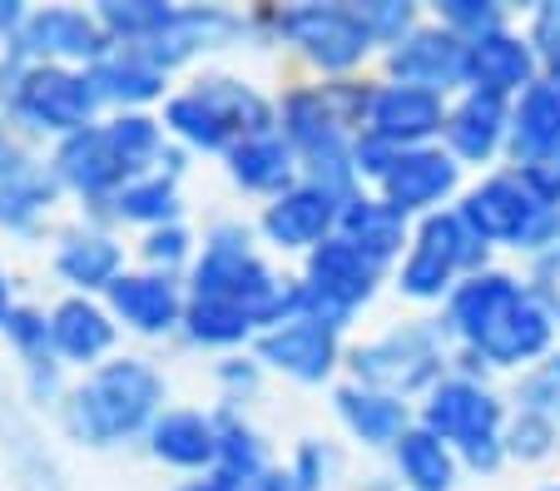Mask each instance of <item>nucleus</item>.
I'll use <instances>...</instances> for the list:
<instances>
[{
    "mask_svg": "<svg viewBox=\"0 0 560 491\" xmlns=\"http://www.w3.org/2000/svg\"><path fill=\"white\" fill-rule=\"evenodd\" d=\"M55 194H60L55 169L35 164L31 154L15 150V144L0 150V224L5 229H31L35 219L55 203Z\"/></svg>",
    "mask_w": 560,
    "mask_h": 491,
    "instance_id": "nucleus-20",
    "label": "nucleus"
},
{
    "mask_svg": "<svg viewBox=\"0 0 560 491\" xmlns=\"http://www.w3.org/2000/svg\"><path fill=\"white\" fill-rule=\"evenodd\" d=\"M332 467H338V457H332L323 442H303V447H298V461H293V477L303 491H323L332 477Z\"/></svg>",
    "mask_w": 560,
    "mask_h": 491,
    "instance_id": "nucleus-47",
    "label": "nucleus"
},
{
    "mask_svg": "<svg viewBox=\"0 0 560 491\" xmlns=\"http://www.w3.org/2000/svg\"><path fill=\"white\" fill-rule=\"evenodd\" d=\"M179 491H238V487H229V481H189V487H179Z\"/></svg>",
    "mask_w": 560,
    "mask_h": 491,
    "instance_id": "nucleus-58",
    "label": "nucleus"
},
{
    "mask_svg": "<svg viewBox=\"0 0 560 491\" xmlns=\"http://www.w3.org/2000/svg\"><path fill=\"white\" fill-rule=\"evenodd\" d=\"M462 461L466 467H476V471H491L501 457H506V437L501 432H491V437H471V442H462Z\"/></svg>",
    "mask_w": 560,
    "mask_h": 491,
    "instance_id": "nucleus-51",
    "label": "nucleus"
},
{
    "mask_svg": "<svg viewBox=\"0 0 560 491\" xmlns=\"http://www.w3.org/2000/svg\"><path fill=\"white\" fill-rule=\"evenodd\" d=\"M338 234L352 238V244L362 248V254L372 258V264H387L397 248H402L407 238V214H397L387 199H368V194H352L348 203H342V219H338Z\"/></svg>",
    "mask_w": 560,
    "mask_h": 491,
    "instance_id": "nucleus-26",
    "label": "nucleus"
},
{
    "mask_svg": "<svg viewBox=\"0 0 560 491\" xmlns=\"http://www.w3.org/2000/svg\"><path fill=\"white\" fill-rule=\"evenodd\" d=\"M511 135V109L501 95L487 90H466V100L456 109H446V139L462 160L481 164L501 150V139Z\"/></svg>",
    "mask_w": 560,
    "mask_h": 491,
    "instance_id": "nucleus-23",
    "label": "nucleus"
},
{
    "mask_svg": "<svg viewBox=\"0 0 560 491\" xmlns=\"http://www.w3.org/2000/svg\"><path fill=\"white\" fill-rule=\"evenodd\" d=\"M521 179L530 184V194H536L540 203H550V209H560V150H550L546 160L526 164V169H521Z\"/></svg>",
    "mask_w": 560,
    "mask_h": 491,
    "instance_id": "nucleus-50",
    "label": "nucleus"
},
{
    "mask_svg": "<svg viewBox=\"0 0 560 491\" xmlns=\"http://www.w3.org/2000/svg\"><path fill=\"white\" fill-rule=\"evenodd\" d=\"M536 283H540V303L550 313H560V248L536 258Z\"/></svg>",
    "mask_w": 560,
    "mask_h": 491,
    "instance_id": "nucleus-52",
    "label": "nucleus"
},
{
    "mask_svg": "<svg viewBox=\"0 0 560 491\" xmlns=\"http://www.w3.org/2000/svg\"><path fill=\"white\" fill-rule=\"evenodd\" d=\"M109 139H115V150L125 154L135 169H144L149 160H159L164 154V129H159V119H149V115H119V119H109Z\"/></svg>",
    "mask_w": 560,
    "mask_h": 491,
    "instance_id": "nucleus-42",
    "label": "nucleus"
},
{
    "mask_svg": "<svg viewBox=\"0 0 560 491\" xmlns=\"http://www.w3.org/2000/svg\"><path fill=\"white\" fill-rule=\"evenodd\" d=\"M184 328H189L194 342H209V348H233V342H244L248 332L258 328V313L233 308V303L194 299L189 308H184Z\"/></svg>",
    "mask_w": 560,
    "mask_h": 491,
    "instance_id": "nucleus-37",
    "label": "nucleus"
},
{
    "mask_svg": "<svg viewBox=\"0 0 560 491\" xmlns=\"http://www.w3.org/2000/svg\"><path fill=\"white\" fill-rule=\"evenodd\" d=\"M219 377L229 387H244V393H254V387H258V367L254 363H238V358H233V363H223Z\"/></svg>",
    "mask_w": 560,
    "mask_h": 491,
    "instance_id": "nucleus-54",
    "label": "nucleus"
},
{
    "mask_svg": "<svg viewBox=\"0 0 560 491\" xmlns=\"http://www.w3.org/2000/svg\"><path fill=\"white\" fill-rule=\"evenodd\" d=\"M362 21V31L372 35V40H392V45H402L407 35L417 31V15L412 5H402V0H372V5H352Z\"/></svg>",
    "mask_w": 560,
    "mask_h": 491,
    "instance_id": "nucleus-44",
    "label": "nucleus"
},
{
    "mask_svg": "<svg viewBox=\"0 0 560 491\" xmlns=\"http://www.w3.org/2000/svg\"><path fill=\"white\" fill-rule=\"evenodd\" d=\"M546 491H560V487H546Z\"/></svg>",
    "mask_w": 560,
    "mask_h": 491,
    "instance_id": "nucleus-60",
    "label": "nucleus"
},
{
    "mask_svg": "<svg viewBox=\"0 0 560 491\" xmlns=\"http://www.w3.org/2000/svg\"><path fill=\"white\" fill-rule=\"evenodd\" d=\"M293 144L278 135H258V139H238L229 150V174L233 184H244L254 194H288L293 189Z\"/></svg>",
    "mask_w": 560,
    "mask_h": 491,
    "instance_id": "nucleus-28",
    "label": "nucleus"
},
{
    "mask_svg": "<svg viewBox=\"0 0 560 491\" xmlns=\"http://www.w3.org/2000/svg\"><path fill=\"white\" fill-rule=\"evenodd\" d=\"M85 80L100 105H105V100H115V105H144V100H154L159 90H164V70H159L154 60H144L135 45L109 50L105 60H95L85 70Z\"/></svg>",
    "mask_w": 560,
    "mask_h": 491,
    "instance_id": "nucleus-25",
    "label": "nucleus"
},
{
    "mask_svg": "<svg viewBox=\"0 0 560 491\" xmlns=\"http://www.w3.org/2000/svg\"><path fill=\"white\" fill-rule=\"evenodd\" d=\"M338 328L313 318V313H298L278 328H264V338H258V358L278 373L298 377V383H323L338 367Z\"/></svg>",
    "mask_w": 560,
    "mask_h": 491,
    "instance_id": "nucleus-9",
    "label": "nucleus"
},
{
    "mask_svg": "<svg viewBox=\"0 0 560 491\" xmlns=\"http://www.w3.org/2000/svg\"><path fill=\"white\" fill-rule=\"evenodd\" d=\"M95 90H90L85 75H74L65 65H25L21 80H15L11 95V115L31 129H45V135H80V129L95 125Z\"/></svg>",
    "mask_w": 560,
    "mask_h": 491,
    "instance_id": "nucleus-5",
    "label": "nucleus"
},
{
    "mask_svg": "<svg viewBox=\"0 0 560 491\" xmlns=\"http://www.w3.org/2000/svg\"><path fill=\"white\" fill-rule=\"evenodd\" d=\"M352 373L358 387L387 397H407V393H432L442 383V323H407L392 328L382 338L352 348Z\"/></svg>",
    "mask_w": 560,
    "mask_h": 491,
    "instance_id": "nucleus-2",
    "label": "nucleus"
},
{
    "mask_svg": "<svg viewBox=\"0 0 560 491\" xmlns=\"http://www.w3.org/2000/svg\"><path fill=\"white\" fill-rule=\"evenodd\" d=\"M387 65H392V75H397V85L442 95L452 85H466V40L456 31H446V25H436V31L422 25L402 45H392Z\"/></svg>",
    "mask_w": 560,
    "mask_h": 491,
    "instance_id": "nucleus-11",
    "label": "nucleus"
},
{
    "mask_svg": "<svg viewBox=\"0 0 560 491\" xmlns=\"http://www.w3.org/2000/svg\"><path fill=\"white\" fill-rule=\"evenodd\" d=\"M50 342H55V353L70 358V363H95L100 353H109V342H115V323L90 299H65L50 313Z\"/></svg>",
    "mask_w": 560,
    "mask_h": 491,
    "instance_id": "nucleus-27",
    "label": "nucleus"
},
{
    "mask_svg": "<svg viewBox=\"0 0 560 491\" xmlns=\"http://www.w3.org/2000/svg\"><path fill=\"white\" fill-rule=\"evenodd\" d=\"M442 21H446V31H456L462 40H476V35L501 31V5H491V0H446Z\"/></svg>",
    "mask_w": 560,
    "mask_h": 491,
    "instance_id": "nucleus-46",
    "label": "nucleus"
},
{
    "mask_svg": "<svg viewBox=\"0 0 560 491\" xmlns=\"http://www.w3.org/2000/svg\"><path fill=\"white\" fill-rule=\"evenodd\" d=\"M115 214L129 219V224H174L179 219V189H174V179H164V174H149V179H135L125 184V189L115 194Z\"/></svg>",
    "mask_w": 560,
    "mask_h": 491,
    "instance_id": "nucleus-36",
    "label": "nucleus"
},
{
    "mask_svg": "<svg viewBox=\"0 0 560 491\" xmlns=\"http://www.w3.org/2000/svg\"><path fill=\"white\" fill-rule=\"evenodd\" d=\"M184 254H189V234H184L179 224H164L144 238V258L154 268H164V273H170L174 264H184Z\"/></svg>",
    "mask_w": 560,
    "mask_h": 491,
    "instance_id": "nucleus-49",
    "label": "nucleus"
},
{
    "mask_svg": "<svg viewBox=\"0 0 560 491\" xmlns=\"http://www.w3.org/2000/svg\"><path fill=\"white\" fill-rule=\"evenodd\" d=\"M273 25L323 70H352L372 45L352 5H293V11H278Z\"/></svg>",
    "mask_w": 560,
    "mask_h": 491,
    "instance_id": "nucleus-6",
    "label": "nucleus"
},
{
    "mask_svg": "<svg viewBox=\"0 0 560 491\" xmlns=\"http://www.w3.org/2000/svg\"><path fill=\"white\" fill-rule=\"evenodd\" d=\"M377 273L382 268L372 264L352 238H342V234L323 238V244L307 254V283H303L307 313L323 318V323H332V328H342V323L372 299Z\"/></svg>",
    "mask_w": 560,
    "mask_h": 491,
    "instance_id": "nucleus-4",
    "label": "nucleus"
},
{
    "mask_svg": "<svg viewBox=\"0 0 560 491\" xmlns=\"http://www.w3.org/2000/svg\"><path fill=\"white\" fill-rule=\"evenodd\" d=\"M422 428L442 442H471V437H491L501 432V402L487 393V387H476L471 377H446V383L432 387L422 407Z\"/></svg>",
    "mask_w": 560,
    "mask_h": 491,
    "instance_id": "nucleus-12",
    "label": "nucleus"
},
{
    "mask_svg": "<svg viewBox=\"0 0 560 491\" xmlns=\"http://www.w3.org/2000/svg\"><path fill=\"white\" fill-rule=\"evenodd\" d=\"M11 283H5V273H0V328H5V318H11Z\"/></svg>",
    "mask_w": 560,
    "mask_h": 491,
    "instance_id": "nucleus-57",
    "label": "nucleus"
},
{
    "mask_svg": "<svg viewBox=\"0 0 560 491\" xmlns=\"http://www.w3.org/2000/svg\"><path fill=\"white\" fill-rule=\"evenodd\" d=\"M5 338L15 342V353L25 358V363H40V358H50V318L35 308H11V318H5Z\"/></svg>",
    "mask_w": 560,
    "mask_h": 491,
    "instance_id": "nucleus-45",
    "label": "nucleus"
},
{
    "mask_svg": "<svg viewBox=\"0 0 560 491\" xmlns=\"http://www.w3.org/2000/svg\"><path fill=\"white\" fill-rule=\"evenodd\" d=\"M55 179L70 184V189L90 194V199H115L125 184H135V164L115 150V139H109L105 125H90L80 135L60 139V150H55Z\"/></svg>",
    "mask_w": 560,
    "mask_h": 491,
    "instance_id": "nucleus-10",
    "label": "nucleus"
},
{
    "mask_svg": "<svg viewBox=\"0 0 560 491\" xmlns=\"http://www.w3.org/2000/svg\"><path fill=\"white\" fill-rule=\"evenodd\" d=\"M546 209H550V203H540L536 194H530V184L521 179V174H497V179L476 184L456 214L471 224L476 238L521 248V238L530 234V224H536Z\"/></svg>",
    "mask_w": 560,
    "mask_h": 491,
    "instance_id": "nucleus-8",
    "label": "nucleus"
},
{
    "mask_svg": "<svg viewBox=\"0 0 560 491\" xmlns=\"http://www.w3.org/2000/svg\"><path fill=\"white\" fill-rule=\"evenodd\" d=\"M338 412L352 428V437L372 442V447H397V437L407 432V402L387 393H372V387H342L338 393Z\"/></svg>",
    "mask_w": 560,
    "mask_h": 491,
    "instance_id": "nucleus-30",
    "label": "nucleus"
},
{
    "mask_svg": "<svg viewBox=\"0 0 560 491\" xmlns=\"http://www.w3.org/2000/svg\"><path fill=\"white\" fill-rule=\"evenodd\" d=\"M213 422H219V471L213 477L238 491H254L268 477V452L258 442V432L248 422H238L233 412H219Z\"/></svg>",
    "mask_w": 560,
    "mask_h": 491,
    "instance_id": "nucleus-33",
    "label": "nucleus"
},
{
    "mask_svg": "<svg viewBox=\"0 0 560 491\" xmlns=\"http://www.w3.org/2000/svg\"><path fill=\"white\" fill-rule=\"evenodd\" d=\"M278 289L283 283L273 278V268L248 248V229H238V224L213 229L209 244H203V258L194 264V299L248 308V313H258V328H264V313L278 299Z\"/></svg>",
    "mask_w": 560,
    "mask_h": 491,
    "instance_id": "nucleus-3",
    "label": "nucleus"
},
{
    "mask_svg": "<svg viewBox=\"0 0 560 491\" xmlns=\"http://www.w3.org/2000/svg\"><path fill=\"white\" fill-rule=\"evenodd\" d=\"M466 85L487 90V95H501V100H506L511 90L526 95V90L536 85V50H530V40L511 35L506 25L466 40Z\"/></svg>",
    "mask_w": 560,
    "mask_h": 491,
    "instance_id": "nucleus-16",
    "label": "nucleus"
},
{
    "mask_svg": "<svg viewBox=\"0 0 560 491\" xmlns=\"http://www.w3.org/2000/svg\"><path fill=\"white\" fill-rule=\"evenodd\" d=\"M338 135H342V125H338V115H332L323 90H293V95L283 100V139L298 154L323 150V144Z\"/></svg>",
    "mask_w": 560,
    "mask_h": 491,
    "instance_id": "nucleus-34",
    "label": "nucleus"
},
{
    "mask_svg": "<svg viewBox=\"0 0 560 491\" xmlns=\"http://www.w3.org/2000/svg\"><path fill=\"white\" fill-rule=\"evenodd\" d=\"M25 377H31L35 402H50V397L60 393V367H55V358H40V363H25Z\"/></svg>",
    "mask_w": 560,
    "mask_h": 491,
    "instance_id": "nucleus-53",
    "label": "nucleus"
},
{
    "mask_svg": "<svg viewBox=\"0 0 560 491\" xmlns=\"http://www.w3.org/2000/svg\"><path fill=\"white\" fill-rule=\"evenodd\" d=\"M501 437H506V452H511V457H521V461H540V457H550V452H556L560 428H556V422H546V417L516 412V417H511V428L501 432Z\"/></svg>",
    "mask_w": 560,
    "mask_h": 491,
    "instance_id": "nucleus-43",
    "label": "nucleus"
},
{
    "mask_svg": "<svg viewBox=\"0 0 560 491\" xmlns=\"http://www.w3.org/2000/svg\"><path fill=\"white\" fill-rule=\"evenodd\" d=\"M164 125H170L184 144H194V150H233V144H238V139H233V129L199 100V90L174 95L170 109H164Z\"/></svg>",
    "mask_w": 560,
    "mask_h": 491,
    "instance_id": "nucleus-38",
    "label": "nucleus"
},
{
    "mask_svg": "<svg viewBox=\"0 0 560 491\" xmlns=\"http://www.w3.org/2000/svg\"><path fill=\"white\" fill-rule=\"evenodd\" d=\"M21 25H25L21 5H15V0H0V35H5V31H21Z\"/></svg>",
    "mask_w": 560,
    "mask_h": 491,
    "instance_id": "nucleus-56",
    "label": "nucleus"
},
{
    "mask_svg": "<svg viewBox=\"0 0 560 491\" xmlns=\"http://www.w3.org/2000/svg\"><path fill=\"white\" fill-rule=\"evenodd\" d=\"M392 452H397V471L407 477L412 491H452L456 457L442 437H432L427 428H407Z\"/></svg>",
    "mask_w": 560,
    "mask_h": 491,
    "instance_id": "nucleus-32",
    "label": "nucleus"
},
{
    "mask_svg": "<svg viewBox=\"0 0 560 491\" xmlns=\"http://www.w3.org/2000/svg\"><path fill=\"white\" fill-rule=\"evenodd\" d=\"M159 402H164V377L144 358H115V363L95 367L80 387H70L65 428H70L74 442L115 447V442L154 428Z\"/></svg>",
    "mask_w": 560,
    "mask_h": 491,
    "instance_id": "nucleus-1",
    "label": "nucleus"
},
{
    "mask_svg": "<svg viewBox=\"0 0 560 491\" xmlns=\"http://www.w3.org/2000/svg\"><path fill=\"white\" fill-rule=\"evenodd\" d=\"M244 31V21L229 11H213V5H189V11H174V21L154 35L149 45H135L144 60H154L159 70H174L189 55L213 50V45H229L233 35Z\"/></svg>",
    "mask_w": 560,
    "mask_h": 491,
    "instance_id": "nucleus-18",
    "label": "nucleus"
},
{
    "mask_svg": "<svg viewBox=\"0 0 560 491\" xmlns=\"http://www.w3.org/2000/svg\"><path fill=\"white\" fill-rule=\"evenodd\" d=\"M109 308L135 332H170L174 323H184L179 283L170 273H119L109 283Z\"/></svg>",
    "mask_w": 560,
    "mask_h": 491,
    "instance_id": "nucleus-21",
    "label": "nucleus"
},
{
    "mask_svg": "<svg viewBox=\"0 0 560 491\" xmlns=\"http://www.w3.org/2000/svg\"><path fill=\"white\" fill-rule=\"evenodd\" d=\"M550 332H556V313L540 303V293H526L487 338L476 342V353L487 358L491 367H521L530 358H540L550 348Z\"/></svg>",
    "mask_w": 560,
    "mask_h": 491,
    "instance_id": "nucleus-19",
    "label": "nucleus"
},
{
    "mask_svg": "<svg viewBox=\"0 0 560 491\" xmlns=\"http://www.w3.org/2000/svg\"><path fill=\"white\" fill-rule=\"evenodd\" d=\"M456 189V160L432 144L422 150H402L397 164L382 179V199L397 209V214H417V209H436L446 194Z\"/></svg>",
    "mask_w": 560,
    "mask_h": 491,
    "instance_id": "nucleus-17",
    "label": "nucleus"
},
{
    "mask_svg": "<svg viewBox=\"0 0 560 491\" xmlns=\"http://www.w3.org/2000/svg\"><path fill=\"white\" fill-rule=\"evenodd\" d=\"M342 219V199H332L317 184H293L288 194H278L264 214V234L278 248H317L323 238L338 234Z\"/></svg>",
    "mask_w": 560,
    "mask_h": 491,
    "instance_id": "nucleus-15",
    "label": "nucleus"
},
{
    "mask_svg": "<svg viewBox=\"0 0 560 491\" xmlns=\"http://www.w3.org/2000/svg\"><path fill=\"white\" fill-rule=\"evenodd\" d=\"M530 50L536 60H546L560 80V5H540L536 11V25H530Z\"/></svg>",
    "mask_w": 560,
    "mask_h": 491,
    "instance_id": "nucleus-48",
    "label": "nucleus"
},
{
    "mask_svg": "<svg viewBox=\"0 0 560 491\" xmlns=\"http://www.w3.org/2000/svg\"><path fill=\"white\" fill-rule=\"evenodd\" d=\"M516 412H530V417H546L560 428V353H550L546 363H536L526 377L516 383Z\"/></svg>",
    "mask_w": 560,
    "mask_h": 491,
    "instance_id": "nucleus-41",
    "label": "nucleus"
},
{
    "mask_svg": "<svg viewBox=\"0 0 560 491\" xmlns=\"http://www.w3.org/2000/svg\"><path fill=\"white\" fill-rule=\"evenodd\" d=\"M456 278V268L446 264L442 254H432V248H422V244H412V254L402 258V273H397V289L407 293V299H422V303H432V299H452V283Z\"/></svg>",
    "mask_w": 560,
    "mask_h": 491,
    "instance_id": "nucleus-40",
    "label": "nucleus"
},
{
    "mask_svg": "<svg viewBox=\"0 0 560 491\" xmlns=\"http://www.w3.org/2000/svg\"><path fill=\"white\" fill-rule=\"evenodd\" d=\"M109 55V35L100 25V15L70 11V5H50V11H31L25 25L15 31L11 60H35V65H55V60H105Z\"/></svg>",
    "mask_w": 560,
    "mask_h": 491,
    "instance_id": "nucleus-7",
    "label": "nucleus"
},
{
    "mask_svg": "<svg viewBox=\"0 0 560 491\" xmlns=\"http://www.w3.org/2000/svg\"><path fill=\"white\" fill-rule=\"evenodd\" d=\"M199 100L233 129V139L273 135V105L254 85H244V80H229V75L199 80Z\"/></svg>",
    "mask_w": 560,
    "mask_h": 491,
    "instance_id": "nucleus-29",
    "label": "nucleus"
},
{
    "mask_svg": "<svg viewBox=\"0 0 560 491\" xmlns=\"http://www.w3.org/2000/svg\"><path fill=\"white\" fill-rule=\"evenodd\" d=\"M521 299H526V289L511 273H497V268L466 273L446 299V332H456L466 348H476Z\"/></svg>",
    "mask_w": 560,
    "mask_h": 491,
    "instance_id": "nucleus-13",
    "label": "nucleus"
},
{
    "mask_svg": "<svg viewBox=\"0 0 560 491\" xmlns=\"http://www.w3.org/2000/svg\"><path fill=\"white\" fill-rule=\"evenodd\" d=\"M0 150H5V129H0Z\"/></svg>",
    "mask_w": 560,
    "mask_h": 491,
    "instance_id": "nucleus-59",
    "label": "nucleus"
},
{
    "mask_svg": "<svg viewBox=\"0 0 560 491\" xmlns=\"http://www.w3.org/2000/svg\"><path fill=\"white\" fill-rule=\"evenodd\" d=\"M119 264H125V254H119V244L109 234H70L60 244V254H55V268H60L65 283H74V289H105L119 278Z\"/></svg>",
    "mask_w": 560,
    "mask_h": 491,
    "instance_id": "nucleus-31",
    "label": "nucleus"
},
{
    "mask_svg": "<svg viewBox=\"0 0 560 491\" xmlns=\"http://www.w3.org/2000/svg\"><path fill=\"white\" fill-rule=\"evenodd\" d=\"M506 144L521 169L546 160L550 150H560V80H536V85L521 95V105L511 109Z\"/></svg>",
    "mask_w": 560,
    "mask_h": 491,
    "instance_id": "nucleus-22",
    "label": "nucleus"
},
{
    "mask_svg": "<svg viewBox=\"0 0 560 491\" xmlns=\"http://www.w3.org/2000/svg\"><path fill=\"white\" fill-rule=\"evenodd\" d=\"M170 21H174V5H164V0H105L100 5L105 35L125 45H149Z\"/></svg>",
    "mask_w": 560,
    "mask_h": 491,
    "instance_id": "nucleus-39",
    "label": "nucleus"
},
{
    "mask_svg": "<svg viewBox=\"0 0 560 491\" xmlns=\"http://www.w3.org/2000/svg\"><path fill=\"white\" fill-rule=\"evenodd\" d=\"M149 452L159 461H170V467H219V422L203 412H159L154 428H149Z\"/></svg>",
    "mask_w": 560,
    "mask_h": 491,
    "instance_id": "nucleus-24",
    "label": "nucleus"
},
{
    "mask_svg": "<svg viewBox=\"0 0 560 491\" xmlns=\"http://www.w3.org/2000/svg\"><path fill=\"white\" fill-rule=\"evenodd\" d=\"M436 129H446L442 95H427V90H412V85L372 90V109L362 135H377L387 144H397V150H422Z\"/></svg>",
    "mask_w": 560,
    "mask_h": 491,
    "instance_id": "nucleus-14",
    "label": "nucleus"
},
{
    "mask_svg": "<svg viewBox=\"0 0 560 491\" xmlns=\"http://www.w3.org/2000/svg\"><path fill=\"white\" fill-rule=\"evenodd\" d=\"M417 244L432 248V254H442L456 273H462V268L481 273V264H487V238H476L462 214H427Z\"/></svg>",
    "mask_w": 560,
    "mask_h": 491,
    "instance_id": "nucleus-35",
    "label": "nucleus"
},
{
    "mask_svg": "<svg viewBox=\"0 0 560 491\" xmlns=\"http://www.w3.org/2000/svg\"><path fill=\"white\" fill-rule=\"evenodd\" d=\"M254 491H303V487H298V477H293V471H268V477L258 481Z\"/></svg>",
    "mask_w": 560,
    "mask_h": 491,
    "instance_id": "nucleus-55",
    "label": "nucleus"
}]
</instances>
